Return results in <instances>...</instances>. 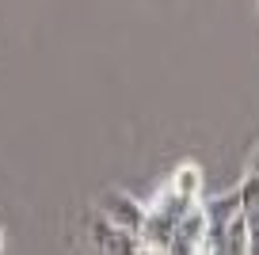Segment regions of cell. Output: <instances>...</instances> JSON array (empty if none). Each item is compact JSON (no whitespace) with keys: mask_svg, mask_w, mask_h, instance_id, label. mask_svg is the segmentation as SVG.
<instances>
[{"mask_svg":"<svg viewBox=\"0 0 259 255\" xmlns=\"http://www.w3.org/2000/svg\"><path fill=\"white\" fill-rule=\"evenodd\" d=\"M202 198H187L183 191H176V187H164L160 198H156V206L145 214V225H141V251H168L171 244V232H176L179 217L187 214L191 206H198Z\"/></svg>","mask_w":259,"mask_h":255,"instance_id":"cell-1","label":"cell"},{"mask_svg":"<svg viewBox=\"0 0 259 255\" xmlns=\"http://www.w3.org/2000/svg\"><path fill=\"white\" fill-rule=\"evenodd\" d=\"M99 214H103L111 225H118V229H126V232L138 236L141 225H145L149 206H141L138 198H130V194H122V191H111L103 202H99Z\"/></svg>","mask_w":259,"mask_h":255,"instance_id":"cell-2","label":"cell"},{"mask_svg":"<svg viewBox=\"0 0 259 255\" xmlns=\"http://www.w3.org/2000/svg\"><path fill=\"white\" fill-rule=\"evenodd\" d=\"M202 236H206V214H202V206H191L179 217L168 251L171 255H202Z\"/></svg>","mask_w":259,"mask_h":255,"instance_id":"cell-3","label":"cell"},{"mask_svg":"<svg viewBox=\"0 0 259 255\" xmlns=\"http://www.w3.org/2000/svg\"><path fill=\"white\" fill-rule=\"evenodd\" d=\"M171 187L183 191L187 198H202V167L198 164H179L176 176H171Z\"/></svg>","mask_w":259,"mask_h":255,"instance_id":"cell-4","label":"cell"},{"mask_svg":"<svg viewBox=\"0 0 259 255\" xmlns=\"http://www.w3.org/2000/svg\"><path fill=\"white\" fill-rule=\"evenodd\" d=\"M225 251L229 255H244L248 251V217H244V209L233 214L229 225H225Z\"/></svg>","mask_w":259,"mask_h":255,"instance_id":"cell-5","label":"cell"},{"mask_svg":"<svg viewBox=\"0 0 259 255\" xmlns=\"http://www.w3.org/2000/svg\"><path fill=\"white\" fill-rule=\"evenodd\" d=\"M236 191H240V209H255L259 206V176L255 172H248V179H244Z\"/></svg>","mask_w":259,"mask_h":255,"instance_id":"cell-6","label":"cell"},{"mask_svg":"<svg viewBox=\"0 0 259 255\" xmlns=\"http://www.w3.org/2000/svg\"><path fill=\"white\" fill-rule=\"evenodd\" d=\"M251 172L259 176V149H255V156H251Z\"/></svg>","mask_w":259,"mask_h":255,"instance_id":"cell-7","label":"cell"},{"mask_svg":"<svg viewBox=\"0 0 259 255\" xmlns=\"http://www.w3.org/2000/svg\"><path fill=\"white\" fill-rule=\"evenodd\" d=\"M0 251H4V229H0Z\"/></svg>","mask_w":259,"mask_h":255,"instance_id":"cell-8","label":"cell"}]
</instances>
